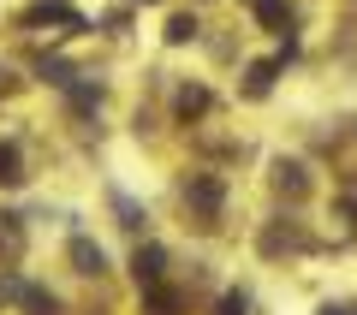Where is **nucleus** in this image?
Segmentation results:
<instances>
[{"instance_id": "obj_1", "label": "nucleus", "mask_w": 357, "mask_h": 315, "mask_svg": "<svg viewBox=\"0 0 357 315\" xmlns=\"http://www.w3.org/2000/svg\"><path fill=\"white\" fill-rule=\"evenodd\" d=\"M131 274H137V286H155V279H161V250H155V244L137 250L131 256Z\"/></svg>"}, {"instance_id": "obj_2", "label": "nucleus", "mask_w": 357, "mask_h": 315, "mask_svg": "<svg viewBox=\"0 0 357 315\" xmlns=\"http://www.w3.org/2000/svg\"><path fill=\"white\" fill-rule=\"evenodd\" d=\"M48 18H54V24H84V18H77L72 6H30V13H24V24H48Z\"/></svg>"}, {"instance_id": "obj_3", "label": "nucleus", "mask_w": 357, "mask_h": 315, "mask_svg": "<svg viewBox=\"0 0 357 315\" xmlns=\"http://www.w3.org/2000/svg\"><path fill=\"white\" fill-rule=\"evenodd\" d=\"M191 202L203 208V215H215V208H220V185H215V178H197V185H191Z\"/></svg>"}, {"instance_id": "obj_4", "label": "nucleus", "mask_w": 357, "mask_h": 315, "mask_svg": "<svg viewBox=\"0 0 357 315\" xmlns=\"http://www.w3.org/2000/svg\"><path fill=\"white\" fill-rule=\"evenodd\" d=\"M72 256H77V268H84V274H102V244L77 238V244H72Z\"/></svg>"}, {"instance_id": "obj_5", "label": "nucleus", "mask_w": 357, "mask_h": 315, "mask_svg": "<svg viewBox=\"0 0 357 315\" xmlns=\"http://www.w3.org/2000/svg\"><path fill=\"white\" fill-rule=\"evenodd\" d=\"M18 178H24V173H18V149H13V143H0V185H18Z\"/></svg>"}, {"instance_id": "obj_6", "label": "nucleus", "mask_w": 357, "mask_h": 315, "mask_svg": "<svg viewBox=\"0 0 357 315\" xmlns=\"http://www.w3.org/2000/svg\"><path fill=\"white\" fill-rule=\"evenodd\" d=\"M191 36H197V18H185V13L167 18V42H191Z\"/></svg>"}, {"instance_id": "obj_7", "label": "nucleus", "mask_w": 357, "mask_h": 315, "mask_svg": "<svg viewBox=\"0 0 357 315\" xmlns=\"http://www.w3.org/2000/svg\"><path fill=\"white\" fill-rule=\"evenodd\" d=\"M256 13H262V24H286V0H250Z\"/></svg>"}, {"instance_id": "obj_8", "label": "nucleus", "mask_w": 357, "mask_h": 315, "mask_svg": "<svg viewBox=\"0 0 357 315\" xmlns=\"http://www.w3.org/2000/svg\"><path fill=\"white\" fill-rule=\"evenodd\" d=\"M268 84H274V60H262V66H250V95H262Z\"/></svg>"}, {"instance_id": "obj_9", "label": "nucleus", "mask_w": 357, "mask_h": 315, "mask_svg": "<svg viewBox=\"0 0 357 315\" xmlns=\"http://www.w3.org/2000/svg\"><path fill=\"white\" fill-rule=\"evenodd\" d=\"M149 315H178V298L173 291H149Z\"/></svg>"}, {"instance_id": "obj_10", "label": "nucleus", "mask_w": 357, "mask_h": 315, "mask_svg": "<svg viewBox=\"0 0 357 315\" xmlns=\"http://www.w3.org/2000/svg\"><path fill=\"white\" fill-rule=\"evenodd\" d=\"M203 107H208V95H203V89H185V95H178V114H185V119H191V114H203Z\"/></svg>"}, {"instance_id": "obj_11", "label": "nucleus", "mask_w": 357, "mask_h": 315, "mask_svg": "<svg viewBox=\"0 0 357 315\" xmlns=\"http://www.w3.org/2000/svg\"><path fill=\"white\" fill-rule=\"evenodd\" d=\"M280 185L298 197V190H304V167H280Z\"/></svg>"}, {"instance_id": "obj_12", "label": "nucleus", "mask_w": 357, "mask_h": 315, "mask_svg": "<svg viewBox=\"0 0 357 315\" xmlns=\"http://www.w3.org/2000/svg\"><path fill=\"white\" fill-rule=\"evenodd\" d=\"M220 315H244V298H220Z\"/></svg>"}, {"instance_id": "obj_13", "label": "nucleus", "mask_w": 357, "mask_h": 315, "mask_svg": "<svg viewBox=\"0 0 357 315\" xmlns=\"http://www.w3.org/2000/svg\"><path fill=\"white\" fill-rule=\"evenodd\" d=\"M321 315H340V309H321Z\"/></svg>"}]
</instances>
